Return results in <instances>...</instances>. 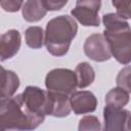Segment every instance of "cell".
<instances>
[{"label": "cell", "mask_w": 131, "mask_h": 131, "mask_svg": "<svg viewBox=\"0 0 131 131\" xmlns=\"http://www.w3.org/2000/svg\"><path fill=\"white\" fill-rule=\"evenodd\" d=\"M68 1H54V0H43V4L47 10H59L61 9Z\"/></svg>", "instance_id": "cell-21"}, {"label": "cell", "mask_w": 131, "mask_h": 131, "mask_svg": "<svg viewBox=\"0 0 131 131\" xmlns=\"http://www.w3.org/2000/svg\"><path fill=\"white\" fill-rule=\"evenodd\" d=\"M116 82L118 87L131 93V66H126L119 72Z\"/></svg>", "instance_id": "cell-18"}, {"label": "cell", "mask_w": 131, "mask_h": 131, "mask_svg": "<svg viewBox=\"0 0 131 131\" xmlns=\"http://www.w3.org/2000/svg\"><path fill=\"white\" fill-rule=\"evenodd\" d=\"M21 13L25 20L29 23H35L41 20L47 13L43 1L29 0L26 1L21 7Z\"/></svg>", "instance_id": "cell-12"}, {"label": "cell", "mask_w": 131, "mask_h": 131, "mask_svg": "<svg viewBox=\"0 0 131 131\" xmlns=\"http://www.w3.org/2000/svg\"><path fill=\"white\" fill-rule=\"evenodd\" d=\"M2 74H1V99L5 98H10L13 96L17 88L19 87V79L17 75L10 71V70H5L3 67L1 68Z\"/></svg>", "instance_id": "cell-13"}, {"label": "cell", "mask_w": 131, "mask_h": 131, "mask_svg": "<svg viewBox=\"0 0 131 131\" xmlns=\"http://www.w3.org/2000/svg\"><path fill=\"white\" fill-rule=\"evenodd\" d=\"M100 122L97 117L87 115L79 121L78 131H100Z\"/></svg>", "instance_id": "cell-17"}, {"label": "cell", "mask_w": 131, "mask_h": 131, "mask_svg": "<svg viewBox=\"0 0 131 131\" xmlns=\"http://www.w3.org/2000/svg\"><path fill=\"white\" fill-rule=\"evenodd\" d=\"M85 54L94 61H105L112 57V52L103 34L90 35L83 46Z\"/></svg>", "instance_id": "cell-6"}, {"label": "cell", "mask_w": 131, "mask_h": 131, "mask_svg": "<svg viewBox=\"0 0 131 131\" xmlns=\"http://www.w3.org/2000/svg\"><path fill=\"white\" fill-rule=\"evenodd\" d=\"M25 2L23 1H19V0H2L0 2V5L1 7L5 10V11H8V12H15L17 10H19L23 5H24Z\"/></svg>", "instance_id": "cell-20"}, {"label": "cell", "mask_w": 131, "mask_h": 131, "mask_svg": "<svg viewBox=\"0 0 131 131\" xmlns=\"http://www.w3.org/2000/svg\"><path fill=\"white\" fill-rule=\"evenodd\" d=\"M130 96L129 93L123 88L116 87L111 89L105 95V105L115 107V108H123L129 102Z\"/></svg>", "instance_id": "cell-14"}, {"label": "cell", "mask_w": 131, "mask_h": 131, "mask_svg": "<svg viewBox=\"0 0 131 131\" xmlns=\"http://www.w3.org/2000/svg\"><path fill=\"white\" fill-rule=\"evenodd\" d=\"M70 102L72 111L76 115H84L92 113L96 110L97 99L95 95L90 91H76L70 95Z\"/></svg>", "instance_id": "cell-10"}, {"label": "cell", "mask_w": 131, "mask_h": 131, "mask_svg": "<svg viewBox=\"0 0 131 131\" xmlns=\"http://www.w3.org/2000/svg\"><path fill=\"white\" fill-rule=\"evenodd\" d=\"M26 37V43L29 47L33 49H38L41 48L44 44V37H45V32L41 27H29L26 30L25 33Z\"/></svg>", "instance_id": "cell-16"}, {"label": "cell", "mask_w": 131, "mask_h": 131, "mask_svg": "<svg viewBox=\"0 0 131 131\" xmlns=\"http://www.w3.org/2000/svg\"><path fill=\"white\" fill-rule=\"evenodd\" d=\"M45 119L31 111L25 103L21 94L0 99V123L5 131H33Z\"/></svg>", "instance_id": "cell-1"}, {"label": "cell", "mask_w": 131, "mask_h": 131, "mask_svg": "<svg viewBox=\"0 0 131 131\" xmlns=\"http://www.w3.org/2000/svg\"><path fill=\"white\" fill-rule=\"evenodd\" d=\"M76 76L78 81V88H86L91 85L95 79V72L93 68L86 61L78 63L76 67Z\"/></svg>", "instance_id": "cell-15"}, {"label": "cell", "mask_w": 131, "mask_h": 131, "mask_svg": "<svg viewBox=\"0 0 131 131\" xmlns=\"http://www.w3.org/2000/svg\"><path fill=\"white\" fill-rule=\"evenodd\" d=\"M112 4L117 10V14L123 19L131 18V1L126 0H114Z\"/></svg>", "instance_id": "cell-19"}, {"label": "cell", "mask_w": 131, "mask_h": 131, "mask_svg": "<svg viewBox=\"0 0 131 131\" xmlns=\"http://www.w3.org/2000/svg\"><path fill=\"white\" fill-rule=\"evenodd\" d=\"M21 96L25 103L31 111L46 116L45 110L47 102V91L36 86H28L21 93Z\"/></svg>", "instance_id": "cell-9"}, {"label": "cell", "mask_w": 131, "mask_h": 131, "mask_svg": "<svg viewBox=\"0 0 131 131\" xmlns=\"http://www.w3.org/2000/svg\"><path fill=\"white\" fill-rule=\"evenodd\" d=\"M21 37L17 30H9L0 37V57L1 61L13 57L19 50Z\"/></svg>", "instance_id": "cell-11"}, {"label": "cell", "mask_w": 131, "mask_h": 131, "mask_svg": "<svg viewBox=\"0 0 131 131\" xmlns=\"http://www.w3.org/2000/svg\"><path fill=\"white\" fill-rule=\"evenodd\" d=\"M101 2L94 0H80L76 2L75 8L72 9V17L77 19L82 26L85 27H98L100 19L98 12Z\"/></svg>", "instance_id": "cell-5"}, {"label": "cell", "mask_w": 131, "mask_h": 131, "mask_svg": "<svg viewBox=\"0 0 131 131\" xmlns=\"http://www.w3.org/2000/svg\"><path fill=\"white\" fill-rule=\"evenodd\" d=\"M103 36L106 39L112 55L122 64L131 62V28L126 19L117 13H106L102 16Z\"/></svg>", "instance_id": "cell-2"}, {"label": "cell", "mask_w": 131, "mask_h": 131, "mask_svg": "<svg viewBox=\"0 0 131 131\" xmlns=\"http://www.w3.org/2000/svg\"><path fill=\"white\" fill-rule=\"evenodd\" d=\"M130 115L127 110L105 105L103 108L102 131H127V122Z\"/></svg>", "instance_id": "cell-7"}, {"label": "cell", "mask_w": 131, "mask_h": 131, "mask_svg": "<svg viewBox=\"0 0 131 131\" xmlns=\"http://www.w3.org/2000/svg\"><path fill=\"white\" fill-rule=\"evenodd\" d=\"M45 86L49 91L72 95L78 87L76 73L70 69H53L45 77Z\"/></svg>", "instance_id": "cell-4"}, {"label": "cell", "mask_w": 131, "mask_h": 131, "mask_svg": "<svg viewBox=\"0 0 131 131\" xmlns=\"http://www.w3.org/2000/svg\"><path fill=\"white\" fill-rule=\"evenodd\" d=\"M2 131H5V130H4V129H2Z\"/></svg>", "instance_id": "cell-23"}, {"label": "cell", "mask_w": 131, "mask_h": 131, "mask_svg": "<svg viewBox=\"0 0 131 131\" xmlns=\"http://www.w3.org/2000/svg\"><path fill=\"white\" fill-rule=\"evenodd\" d=\"M78 32L76 20L70 15H59L50 19L45 29L44 44L53 56H63Z\"/></svg>", "instance_id": "cell-3"}, {"label": "cell", "mask_w": 131, "mask_h": 131, "mask_svg": "<svg viewBox=\"0 0 131 131\" xmlns=\"http://www.w3.org/2000/svg\"><path fill=\"white\" fill-rule=\"evenodd\" d=\"M127 131H131V115H130L128 122H127Z\"/></svg>", "instance_id": "cell-22"}, {"label": "cell", "mask_w": 131, "mask_h": 131, "mask_svg": "<svg viewBox=\"0 0 131 131\" xmlns=\"http://www.w3.org/2000/svg\"><path fill=\"white\" fill-rule=\"evenodd\" d=\"M72 111L70 97L68 95L47 90V102L45 114L48 116L63 118L70 115Z\"/></svg>", "instance_id": "cell-8"}]
</instances>
